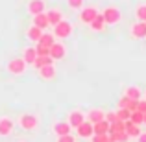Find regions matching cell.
Wrapping results in <instances>:
<instances>
[{
	"label": "cell",
	"mask_w": 146,
	"mask_h": 142,
	"mask_svg": "<svg viewBox=\"0 0 146 142\" xmlns=\"http://www.w3.org/2000/svg\"><path fill=\"white\" fill-rule=\"evenodd\" d=\"M122 94L128 96L129 100H141V98H143V89H141L139 85H128Z\"/></svg>",
	"instance_id": "cell-15"
},
{
	"label": "cell",
	"mask_w": 146,
	"mask_h": 142,
	"mask_svg": "<svg viewBox=\"0 0 146 142\" xmlns=\"http://www.w3.org/2000/svg\"><path fill=\"white\" fill-rule=\"evenodd\" d=\"M144 124H146V113H144Z\"/></svg>",
	"instance_id": "cell-37"
},
{
	"label": "cell",
	"mask_w": 146,
	"mask_h": 142,
	"mask_svg": "<svg viewBox=\"0 0 146 142\" xmlns=\"http://www.w3.org/2000/svg\"><path fill=\"white\" fill-rule=\"evenodd\" d=\"M26 68H28V65L24 63L22 57H13V59H9L7 65H6L7 74H11V76H22L26 72Z\"/></svg>",
	"instance_id": "cell-4"
},
{
	"label": "cell",
	"mask_w": 146,
	"mask_h": 142,
	"mask_svg": "<svg viewBox=\"0 0 146 142\" xmlns=\"http://www.w3.org/2000/svg\"><path fill=\"white\" fill-rule=\"evenodd\" d=\"M15 124H17L22 131H28V133L35 131V129L39 127V116H37L35 113H22V114H19Z\"/></svg>",
	"instance_id": "cell-1"
},
{
	"label": "cell",
	"mask_w": 146,
	"mask_h": 142,
	"mask_svg": "<svg viewBox=\"0 0 146 142\" xmlns=\"http://www.w3.org/2000/svg\"><path fill=\"white\" fill-rule=\"evenodd\" d=\"M102 17L106 20V26H117L122 22V11L117 6H107L102 11Z\"/></svg>",
	"instance_id": "cell-3"
},
{
	"label": "cell",
	"mask_w": 146,
	"mask_h": 142,
	"mask_svg": "<svg viewBox=\"0 0 146 142\" xmlns=\"http://www.w3.org/2000/svg\"><path fill=\"white\" fill-rule=\"evenodd\" d=\"M57 142H76V139L68 133V135H63V137H57Z\"/></svg>",
	"instance_id": "cell-33"
},
{
	"label": "cell",
	"mask_w": 146,
	"mask_h": 142,
	"mask_svg": "<svg viewBox=\"0 0 146 142\" xmlns=\"http://www.w3.org/2000/svg\"><path fill=\"white\" fill-rule=\"evenodd\" d=\"M106 120L109 122V124H113V122H117V111H109V113H106Z\"/></svg>",
	"instance_id": "cell-32"
},
{
	"label": "cell",
	"mask_w": 146,
	"mask_h": 142,
	"mask_svg": "<svg viewBox=\"0 0 146 142\" xmlns=\"http://www.w3.org/2000/svg\"><path fill=\"white\" fill-rule=\"evenodd\" d=\"M35 57H37L35 46H26L22 50V59H24V63L28 65V67H32V63L35 61Z\"/></svg>",
	"instance_id": "cell-18"
},
{
	"label": "cell",
	"mask_w": 146,
	"mask_h": 142,
	"mask_svg": "<svg viewBox=\"0 0 146 142\" xmlns=\"http://www.w3.org/2000/svg\"><path fill=\"white\" fill-rule=\"evenodd\" d=\"M35 52H37V55H50V48L41 43H35Z\"/></svg>",
	"instance_id": "cell-30"
},
{
	"label": "cell",
	"mask_w": 146,
	"mask_h": 142,
	"mask_svg": "<svg viewBox=\"0 0 146 142\" xmlns=\"http://www.w3.org/2000/svg\"><path fill=\"white\" fill-rule=\"evenodd\" d=\"M109 122L107 120H100L96 124H93V131L96 133V135H102V133H109Z\"/></svg>",
	"instance_id": "cell-23"
},
{
	"label": "cell",
	"mask_w": 146,
	"mask_h": 142,
	"mask_svg": "<svg viewBox=\"0 0 146 142\" xmlns=\"http://www.w3.org/2000/svg\"><path fill=\"white\" fill-rule=\"evenodd\" d=\"M135 140H137V142H146V131H141L139 137H137Z\"/></svg>",
	"instance_id": "cell-35"
},
{
	"label": "cell",
	"mask_w": 146,
	"mask_h": 142,
	"mask_svg": "<svg viewBox=\"0 0 146 142\" xmlns=\"http://www.w3.org/2000/svg\"><path fill=\"white\" fill-rule=\"evenodd\" d=\"M67 122L70 124V127H78L82 122H85V113L83 111H80V109H72L70 113L67 114Z\"/></svg>",
	"instance_id": "cell-11"
},
{
	"label": "cell",
	"mask_w": 146,
	"mask_h": 142,
	"mask_svg": "<svg viewBox=\"0 0 146 142\" xmlns=\"http://www.w3.org/2000/svg\"><path fill=\"white\" fill-rule=\"evenodd\" d=\"M144 22H146V20H144Z\"/></svg>",
	"instance_id": "cell-40"
},
{
	"label": "cell",
	"mask_w": 146,
	"mask_h": 142,
	"mask_svg": "<svg viewBox=\"0 0 146 142\" xmlns=\"http://www.w3.org/2000/svg\"><path fill=\"white\" fill-rule=\"evenodd\" d=\"M111 140H115V142H128L129 140V137L126 135V131L124 133H111Z\"/></svg>",
	"instance_id": "cell-29"
},
{
	"label": "cell",
	"mask_w": 146,
	"mask_h": 142,
	"mask_svg": "<svg viewBox=\"0 0 146 142\" xmlns=\"http://www.w3.org/2000/svg\"><path fill=\"white\" fill-rule=\"evenodd\" d=\"M109 142H115V140H109Z\"/></svg>",
	"instance_id": "cell-39"
},
{
	"label": "cell",
	"mask_w": 146,
	"mask_h": 142,
	"mask_svg": "<svg viewBox=\"0 0 146 142\" xmlns=\"http://www.w3.org/2000/svg\"><path fill=\"white\" fill-rule=\"evenodd\" d=\"M19 142H24V140H19Z\"/></svg>",
	"instance_id": "cell-38"
},
{
	"label": "cell",
	"mask_w": 146,
	"mask_h": 142,
	"mask_svg": "<svg viewBox=\"0 0 146 142\" xmlns=\"http://www.w3.org/2000/svg\"><path fill=\"white\" fill-rule=\"evenodd\" d=\"M143 96H144V100H146V90H143Z\"/></svg>",
	"instance_id": "cell-36"
},
{
	"label": "cell",
	"mask_w": 146,
	"mask_h": 142,
	"mask_svg": "<svg viewBox=\"0 0 146 142\" xmlns=\"http://www.w3.org/2000/svg\"><path fill=\"white\" fill-rule=\"evenodd\" d=\"M32 24L37 26V28H41L44 32V30L50 26V22H48V18H46V13H37V15H33V17H32Z\"/></svg>",
	"instance_id": "cell-16"
},
{
	"label": "cell",
	"mask_w": 146,
	"mask_h": 142,
	"mask_svg": "<svg viewBox=\"0 0 146 142\" xmlns=\"http://www.w3.org/2000/svg\"><path fill=\"white\" fill-rule=\"evenodd\" d=\"M98 15V9L94 6H87V7H82V9H80V22H82V24H87L89 26L91 22L94 20V17H96Z\"/></svg>",
	"instance_id": "cell-5"
},
{
	"label": "cell",
	"mask_w": 146,
	"mask_h": 142,
	"mask_svg": "<svg viewBox=\"0 0 146 142\" xmlns=\"http://www.w3.org/2000/svg\"><path fill=\"white\" fill-rule=\"evenodd\" d=\"M76 135H78L80 139H91V137L94 135V131H93V124H91L89 120L82 122V124L76 127Z\"/></svg>",
	"instance_id": "cell-13"
},
{
	"label": "cell",
	"mask_w": 146,
	"mask_h": 142,
	"mask_svg": "<svg viewBox=\"0 0 146 142\" xmlns=\"http://www.w3.org/2000/svg\"><path fill=\"white\" fill-rule=\"evenodd\" d=\"M129 35H131L133 39H137V41L146 39V22H143V20L133 22L131 28H129Z\"/></svg>",
	"instance_id": "cell-9"
},
{
	"label": "cell",
	"mask_w": 146,
	"mask_h": 142,
	"mask_svg": "<svg viewBox=\"0 0 146 142\" xmlns=\"http://www.w3.org/2000/svg\"><path fill=\"white\" fill-rule=\"evenodd\" d=\"M89 140H91V142H109L111 137H109V133H102V135H96V133H94V135L91 137Z\"/></svg>",
	"instance_id": "cell-28"
},
{
	"label": "cell",
	"mask_w": 146,
	"mask_h": 142,
	"mask_svg": "<svg viewBox=\"0 0 146 142\" xmlns=\"http://www.w3.org/2000/svg\"><path fill=\"white\" fill-rule=\"evenodd\" d=\"M50 57L54 61H61L67 57V46H65L61 41H56V43L50 46Z\"/></svg>",
	"instance_id": "cell-6"
},
{
	"label": "cell",
	"mask_w": 146,
	"mask_h": 142,
	"mask_svg": "<svg viewBox=\"0 0 146 142\" xmlns=\"http://www.w3.org/2000/svg\"><path fill=\"white\" fill-rule=\"evenodd\" d=\"M41 35H43V30L37 28V26H33V24L26 30V37H28V41H32V43H39Z\"/></svg>",
	"instance_id": "cell-21"
},
{
	"label": "cell",
	"mask_w": 146,
	"mask_h": 142,
	"mask_svg": "<svg viewBox=\"0 0 146 142\" xmlns=\"http://www.w3.org/2000/svg\"><path fill=\"white\" fill-rule=\"evenodd\" d=\"M129 120H131L133 124H137V125L144 124V113H141V111H131V114H129Z\"/></svg>",
	"instance_id": "cell-25"
},
{
	"label": "cell",
	"mask_w": 146,
	"mask_h": 142,
	"mask_svg": "<svg viewBox=\"0 0 146 142\" xmlns=\"http://www.w3.org/2000/svg\"><path fill=\"white\" fill-rule=\"evenodd\" d=\"M135 17L137 20H146V4H139V6L135 7Z\"/></svg>",
	"instance_id": "cell-26"
},
{
	"label": "cell",
	"mask_w": 146,
	"mask_h": 142,
	"mask_svg": "<svg viewBox=\"0 0 146 142\" xmlns=\"http://www.w3.org/2000/svg\"><path fill=\"white\" fill-rule=\"evenodd\" d=\"M67 6L70 7V9H82L83 0H67Z\"/></svg>",
	"instance_id": "cell-31"
},
{
	"label": "cell",
	"mask_w": 146,
	"mask_h": 142,
	"mask_svg": "<svg viewBox=\"0 0 146 142\" xmlns=\"http://www.w3.org/2000/svg\"><path fill=\"white\" fill-rule=\"evenodd\" d=\"M137 111H141V113H146V100L141 98L139 102H137Z\"/></svg>",
	"instance_id": "cell-34"
},
{
	"label": "cell",
	"mask_w": 146,
	"mask_h": 142,
	"mask_svg": "<svg viewBox=\"0 0 146 142\" xmlns=\"http://www.w3.org/2000/svg\"><path fill=\"white\" fill-rule=\"evenodd\" d=\"M37 76H39V79H43V81H52V79H56L57 70H56V67H54V63L44 65V67L37 68Z\"/></svg>",
	"instance_id": "cell-7"
},
{
	"label": "cell",
	"mask_w": 146,
	"mask_h": 142,
	"mask_svg": "<svg viewBox=\"0 0 146 142\" xmlns=\"http://www.w3.org/2000/svg\"><path fill=\"white\" fill-rule=\"evenodd\" d=\"M52 63H54V59H52L50 55H37V57H35V61L32 63V67L37 70V68L44 67V65H52Z\"/></svg>",
	"instance_id": "cell-22"
},
{
	"label": "cell",
	"mask_w": 146,
	"mask_h": 142,
	"mask_svg": "<svg viewBox=\"0 0 146 142\" xmlns=\"http://www.w3.org/2000/svg\"><path fill=\"white\" fill-rule=\"evenodd\" d=\"M72 32H74V26H72V22H68V20H65V18H61V20L57 22L56 26H54L52 35L56 37V41H63V39H67V37H70Z\"/></svg>",
	"instance_id": "cell-2"
},
{
	"label": "cell",
	"mask_w": 146,
	"mask_h": 142,
	"mask_svg": "<svg viewBox=\"0 0 146 142\" xmlns=\"http://www.w3.org/2000/svg\"><path fill=\"white\" fill-rule=\"evenodd\" d=\"M141 131H143V129H141V125L133 124L131 120H126V135H128L129 139L135 140L137 137H139V133H141Z\"/></svg>",
	"instance_id": "cell-20"
},
{
	"label": "cell",
	"mask_w": 146,
	"mask_h": 142,
	"mask_svg": "<svg viewBox=\"0 0 146 142\" xmlns=\"http://www.w3.org/2000/svg\"><path fill=\"white\" fill-rule=\"evenodd\" d=\"M85 120H89L91 124H96V122H100V120H106V111L94 107V109H91L89 113L85 114Z\"/></svg>",
	"instance_id": "cell-14"
},
{
	"label": "cell",
	"mask_w": 146,
	"mask_h": 142,
	"mask_svg": "<svg viewBox=\"0 0 146 142\" xmlns=\"http://www.w3.org/2000/svg\"><path fill=\"white\" fill-rule=\"evenodd\" d=\"M44 13H46V18H48L50 26H56L57 22L63 18V13H61V9H57V7H54V9H48V11H44Z\"/></svg>",
	"instance_id": "cell-19"
},
{
	"label": "cell",
	"mask_w": 146,
	"mask_h": 142,
	"mask_svg": "<svg viewBox=\"0 0 146 142\" xmlns=\"http://www.w3.org/2000/svg\"><path fill=\"white\" fill-rule=\"evenodd\" d=\"M89 28L93 30L94 33H102L104 30H106V20H104V17H102V13H98L96 17H94V20L89 24Z\"/></svg>",
	"instance_id": "cell-17"
},
{
	"label": "cell",
	"mask_w": 146,
	"mask_h": 142,
	"mask_svg": "<svg viewBox=\"0 0 146 142\" xmlns=\"http://www.w3.org/2000/svg\"><path fill=\"white\" fill-rule=\"evenodd\" d=\"M70 124L67 120H59V122H54L52 124V133L56 137H63V135H68L70 133Z\"/></svg>",
	"instance_id": "cell-12"
},
{
	"label": "cell",
	"mask_w": 146,
	"mask_h": 142,
	"mask_svg": "<svg viewBox=\"0 0 146 142\" xmlns=\"http://www.w3.org/2000/svg\"><path fill=\"white\" fill-rule=\"evenodd\" d=\"M129 114H131V111L122 109V107H117V118H118V120H122V122L129 120Z\"/></svg>",
	"instance_id": "cell-27"
},
{
	"label": "cell",
	"mask_w": 146,
	"mask_h": 142,
	"mask_svg": "<svg viewBox=\"0 0 146 142\" xmlns=\"http://www.w3.org/2000/svg\"><path fill=\"white\" fill-rule=\"evenodd\" d=\"M39 43L50 48V46H52L54 43H56V37H54L52 33H46V32H43V35H41V39H39Z\"/></svg>",
	"instance_id": "cell-24"
},
{
	"label": "cell",
	"mask_w": 146,
	"mask_h": 142,
	"mask_svg": "<svg viewBox=\"0 0 146 142\" xmlns=\"http://www.w3.org/2000/svg\"><path fill=\"white\" fill-rule=\"evenodd\" d=\"M26 11H28L32 17L37 15V13H44V11H46V0H28Z\"/></svg>",
	"instance_id": "cell-8"
},
{
	"label": "cell",
	"mask_w": 146,
	"mask_h": 142,
	"mask_svg": "<svg viewBox=\"0 0 146 142\" xmlns=\"http://www.w3.org/2000/svg\"><path fill=\"white\" fill-rule=\"evenodd\" d=\"M15 129V122L9 116H0V137H9Z\"/></svg>",
	"instance_id": "cell-10"
}]
</instances>
